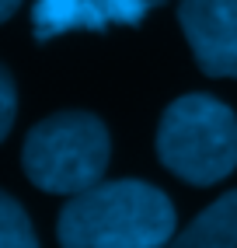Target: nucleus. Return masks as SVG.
I'll use <instances>...</instances> for the list:
<instances>
[{"instance_id":"1","label":"nucleus","mask_w":237,"mask_h":248,"mask_svg":"<svg viewBox=\"0 0 237 248\" xmlns=\"http://www.w3.org/2000/svg\"><path fill=\"white\" fill-rule=\"evenodd\" d=\"M59 248H167L175 238V206L136 178L98 182L59 210Z\"/></svg>"},{"instance_id":"2","label":"nucleus","mask_w":237,"mask_h":248,"mask_svg":"<svg viewBox=\"0 0 237 248\" xmlns=\"http://www.w3.org/2000/svg\"><path fill=\"white\" fill-rule=\"evenodd\" d=\"M164 168L189 186H213L237 168V115L209 94H185L157 126Z\"/></svg>"},{"instance_id":"3","label":"nucleus","mask_w":237,"mask_h":248,"mask_svg":"<svg viewBox=\"0 0 237 248\" xmlns=\"http://www.w3.org/2000/svg\"><path fill=\"white\" fill-rule=\"evenodd\" d=\"M21 164L45 192H88L108 168V129L91 112H56L28 129Z\"/></svg>"},{"instance_id":"4","label":"nucleus","mask_w":237,"mask_h":248,"mask_svg":"<svg viewBox=\"0 0 237 248\" xmlns=\"http://www.w3.org/2000/svg\"><path fill=\"white\" fill-rule=\"evenodd\" d=\"M178 18L199 70L237 77V0H181Z\"/></svg>"},{"instance_id":"5","label":"nucleus","mask_w":237,"mask_h":248,"mask_svg":"<svg viewBox=\"0 0 237 248\" xmlns=\"http://www.w3.org/2000/svg\"><path fill=\"white\" fill-rule=\"evenodd\" d=\"M161 0H35L31 31L49 42L66 31H105L108 25H140Z\"/></svg>"},{"instance_id":"6","label":"nucleus","mask_w":237,"mask_h":248,"mask_svg":"<svg viewBox=\"0 0 237 248\" xmlns=\"http://www.w3.org/2000/svg\"><path fill=\"white\" fill-rule=\"evenodd\" d=\"M167 248H237V189L209 203Z\"/></svg>"},{"instance_id":"7","label":"nucleus","mask_w":237,"mask_h":248,"mask_svg":"<svg viewBox=\"0 0 237 248\" xmlns=\"http://www.w3.org/2000/svg\"><path fill=\"white\" fill-rule=\"evenodd\" d=\"M0 248H39L28 213L7 192H0Z\"/></svg>"},{"instance_id":"8","label":"nucleus","mask_w":237,"mask_h":248,"mask_svg":"<svg viewBox=\"0 0 237 248\" xmlns=\"http://www.w3.org/2000/svg\"><path fill=\"white\" fill-rule=\"evenodd\" d=\"M14 112H18V91H14L11 74L0 67V140L11 133V126H14Z\"/></svg>"},{"instance_id":"9","label":"nucleus","mask_w":237,"mask_h":248,"mask_svg":"<svg viewBox=\"0 0 237 248\" xmlns=\"http://www.w3.org/2000/svg\"><path fill=\"white\" fill-rule=\"evenodd\" d=\"M18 7H21V0H0V21H7Z\"/></svg>"}]
</instances>
